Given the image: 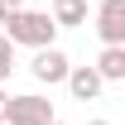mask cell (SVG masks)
<instances>
[{"instance_id":"cell-1","label":"cell","mask_w":125,"mask_h":125,"mask_svg":"<svg viewBox=\"0 0 125 125\" xmlns=\"http://www.w3.org/2000/svg\"><path fill=\"white\" fill-rule=\"evenodd\" d=\"M5 39H10V43H24V48H34V53H39V48H53V39H58V24H53V19H48V10H15V15L5 19Z\"/></svg>"},{"instance_id":"cell-2","label":"cell","mask_w":125,"mask_h":125,"mask_svg":"<svg viewBox=\"0 0 125 125\" xmlns=\"http://www.w3.org/2000/svg\"><path fill=\"white\" fill-rule=\"evenodd\" d=\"M58 120L53 115V101L39 92H24V96H10V111H5V125H48Z\"/></svg>"},{"instance_id":"cell-3","label":"cell","mask_w":125,"mask_h":125,"mask_svg":"<svg viewBox=\"0 0 125 125\" xmlns=\"http://www.w3.org/2000/svg\"><path fill=\"white\" fill-rule=\"evenodd\" d=\"M96 34L106 48H125V0H101L96 10Z\"/></svg>"},{"instance_id":"cell-4","label":"cell","mask_w":125,"mask_h":125,"mask_svg":"<svg viewBox=\"0 0 125 125\" xmlns=\"http://www.w3.org/2000/svg\"><path fill=\"white\" fill-rule=\"evenodd\" d=\"M67 67H72V62H67V53H62L58 43H53V48H39V53H34V62H29V72H34L39 82H48V87L67 82Z\"/></svg>"},{"instance_id":"cell-5","label":"cell","mask_w":125,"mask_h":125,"mask_svg":"<svg viewBox=\"0 0 125 125\" xmlns=\"http://www.w3.org/2000/svg\"><path fill=\"white\" fill-rule=\"evenodd\" d=\"M62 87L72 92V101H96L106 82L96 77V67H92V62H77V67H67V82H62Z\"/></svg>"},{"instance_id":"cell-6","label":"cell","mask_w":125,"mask_h":125,"mask_svg":"<svg viewBox=\"0 0 125 125\" xmlns=\"http://www.w3.org/2000/svg\"><path fill=\"white\" fill-rule=\"evenodd\" d=\"M53 24L58 29H77V24H87V0H53Z\"/></svg>"},{"instance_id":"cell-7","label":"cell","mask_w":125,"mask_h":125,"mask_svg":"<svg viewBox=\"0 0 125 125\" xmlns=\"http://www.w3.org/2000/svg\"><path fill=\"white\" fill-rule=\"evenodd\" d=\"M101 82H125V48H101V58L92 62Z\"/></svg>"},{"instance_id":"cell-8","label":"cell","mask_w":125,"mask_h":125,"mask_svg":"<svg viewBox=\"0 0 125 125\" xmlns=\"http://www.w3.org/2000/svg\"><path fill=\"white\" fill-rule=\"evenodd\" d=\"M10 72H15V43H10V39L0 34V87L10 82Z\"/></svg>"},{"instance_id":"cell-9","label":"cell","mask_w":125,"mask_h":125,"mask_svg":"<svg viewBox=\"0 0 125 125\" xmlns=\"http://www.w3.org/2000/svg\"><path fill=\"white\" fill-rule=\"evenodd\" d=\"M5 111H10V92L0 87V125H5Z\"/></svg>"},{"instance_id":"cell-10","label":"cell","mask_w":125,"mask_h":125,"mask_svg":"<svg viewBox=\"0 0 125 125\" xmlns=\"http://www.w3.org/2000/svg\"><path fill=\"white\" fill-rule=\"evenodd\" d=\"M0 5H5V10H24V0H0Z\"/></svg>"},{"instance_id":"cell-11","label":"cell","mask_w":125,"mask_h":125,"mask_svg":"<svg viewBox=\"0 0 125 125\" xmlns=\"http://www.w3.org/2000/svg\"><path fill=\"white\" fill-rule=\"evenodd\" d=\"M10 15H15V10H5V5H0V24H5V19H10Z\"/></svg>"},{"instance_id":"cell-12","label":"cell","mask_w":125,"mask_h":125,"mask_svg":"<svg viewBox=\"0 0 125 125\" xmlns=\"http://www.w3.org/2000/svg\"><path fill=\"white\" fill-rule=\"evenodd\" d=\"M87 125H111V120H87Z\"/></svg>"},{"instance_id":"cell-13","label":"cell","mask_w":125,"mask_h":125,"mask_svg":"<svg viewBox=\"0 0 125 125\" xmlns=\"http://www.w3.org/2000/svg\"><path fill=\"white\" fill-rule=\"evenodd\" d=\"M48 125H62V120H48Z\"/></svg>"}]
</instances>
